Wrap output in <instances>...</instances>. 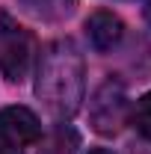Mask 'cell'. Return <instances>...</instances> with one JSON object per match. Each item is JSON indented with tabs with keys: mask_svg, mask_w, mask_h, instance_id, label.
I'll return each mask as SVG.
<instances>
[{
	"mask_svg": "<svg viewBox=\"0 0 151 154\" xmlns=\"http://www.w3.org/2000/svg\"><path fill=\"white\" fill-rule=\"evenodd\" d=\"M86 38L95 51L107 54V51L119 48V42L125 38V21L110 9H98L86 18Z\"/></svg>",
	"mask_w": 151,
	"mask_h": 154,
	"instance_id": "cell-5",
	"label": "cell"
},
{
	"mask_svg": "<svg viewBox=\"0 0 151 154\" xmlns=\"http://www.w3.org/2000/svg\"><path fill=\"white\" fill-rule=\"evenodd\" d=\"M128 92L125 83L107 77L98 89H95L92 101H89V122L92 131H98L101 136H113L122 131V125L128 122Z\"/></svg>",
	"mask_w": 151,
	"mask_h": 154,
	"instance_id": "cell-3",
	"label": "cell"
},
{
	"mask_svg": "<svg viewBox=\"0 0 151 154\" xmlns=\"http://www.w3.org/2000/svg\"><path fill=\"white\" fill-rule=\"evenodd\" d=\"M77 148H80V136L65 122H59L51 134L39 136V154H77Z\"/></svg>",
	"mask_w": 151,
	"mask_h": 154,
	"instance_id": "cell-6",
	"label": "cell"
},
{
	"mask_svg": "<svg viewBox=\"0 0 151 154\" xmlns=\"http://www.w3.org/2000/svg\"><path fill=\"white\" fill-rule=\"evenodd\" d=\"M142 12H145V21H148V27H151V0L145 3V9H142Z\"/></svg>",
	"mask_w": 151,
	"mask_h": 154,
	"instance_id": "cell-10",
	"label": "cell"
},
{
	"mask_svg": "<svg viewBox=\"0 0 151 154\" xmlns=\"http://www.w3.org/2000/svg\"><path fill=\"white\" fill-rule=\"evenodd\" d=\"M36 98L57 122H68L86 101V59L74 38H54L36 62Z\"/></svg>",
	"mask_w": 151,
	"mask_h": 154,
	"instance_id": "cell-1",
	"label": "cell"
},
{
	"mask_svg": "<svg viewBox=\"0 0 151 154\" xmlns=\"http://www.w3.org/2000/svg\"><path fill=\"white\" fill-rule=\"evenodd\" d=\"M89 154H116V151H110V148H92Z\"/></svg>",
	"mask_w": 151,
	"mask_h": 154,
	"instance_id": "cell-11",
	"label": "cell"
},
{
	"mask_svg": "<svg viewBox=\"0 0 151 154\" xmlns=\"http://www.w3.org/2000/svg\"><path fill=\"white\" fill-rule=\"evenodd\" d=\"M36 59V38L27 27L6 12H0V74L9 83L27 80Z\"/></svg>",
	"mask_w": 151,
	"mask_h": 154,
	"instance_id": "cell-2",
	"label": "cell"
},
{
	"mask_svg": "<svg viewBox=\"0 0 151 154\" xmlns=\"http://www.w3.org/2000/svg\"><path fill=\"white\" fill-rule=\"evenodd\" d=\"M74 3L77 0H18V6L24 12H30L42 21H59L65 15H71Z\"/></svg>",
	"mask_w": 151,
	"mask_h": 154,
	"instance_id": "cell-7",
	"label": "cell"
},
{
	"mask_svg": "<svg viewBox=\"0 0 151 154\" xmlns=\"http://www.w3.org/2000/svg\"><path fill=\"white\" fill-rule=\"evenodd\" d=\"M128 119H131L133 131H136L139 136L151 139V92H145V95L128 110Z\"/></svg>",
	"mask_w": 151,
	"mask_h": 154,
	"instance_id": "cell-8",
	"label": "cell"
},
{
	"mask_svg": "<svg viewBox=\"0 0 151 154\" xmlns=\"http://www.w3.org/2000/svg\"><path fill=\"white\" fill-rule=\"evenodd\" d=\"M42 136V122L30 107H3L0 110V145H12V148H27L36 145Z\"/></svg>",
	"mask_w": 151,
	"mask_h": 154,
	"instance_id": "cell-4",
	"label": "cell"
},
{
	"mask_svg": "<svg viewBox=\"0 0 151 154\" xmlns=\"http://www.w3.org/2000/svg\"><path fill=\"white\" fill-rule=\"evenodd\" d=\"M0 154H24L21 148H12V145H0Z\"/></svg>",
	"mask_w": 151,
	"mask_h": 154,
	"instance_id": "cell-9",
	"label": "cell"
}]
</instances>
